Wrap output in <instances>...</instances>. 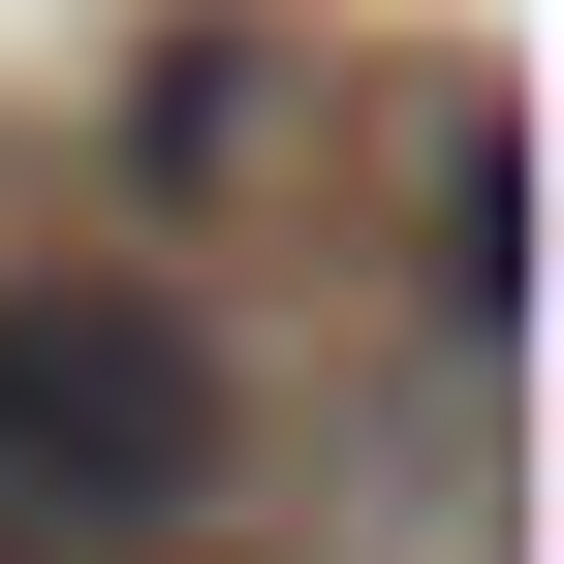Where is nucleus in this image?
Instances as JSON below:
<instances>
[{
    "label": "nucleus",
    "mask_w": 564,
    "mask_h": 564,
    "mask_svg": "<svg viewBox=\"0 0 564 564\" xmlns=\"http://www.w3.org/2000/svg\"><path fill=\"white\" fill-rule=\"evenodd\" d=\"M408 282H440V345H502V282H533V158H502V95H440V188H408Z\"/></svg>",
    "instance_id": "f03ea898"
},
{
    "label": "nucleus",
    "mask_w": 564,
    "mask_h": 564,
    "mask_svg": "<svg viewBox=\"0 0 564 564\" xmlns=\"http://www.w3.org/2000/svg\"><path fill=\"white\" fill-rule=\"evenodd\" d=\"M188 502H220V345H188V282L32 251L0 282V533H188Z\"/></svg>",
    "instance_id": "f257e3e1"
}]
</instances>
